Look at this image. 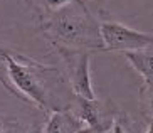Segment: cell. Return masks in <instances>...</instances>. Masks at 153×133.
Returning <instances> with one entry per match:
<instances>
[{"instance_id":"8fae6325","label":"cell","mask_w":153,"mask_h":133,"mask_svg":"<svg viewBox=\"0 0 153 133\" xmlns=\"http://www.w3.org/2000/svg\"><path fill=\"white\" fill-rule=\"evenodd\" d=\"M25 133H44V128H42V125H37V126H34V128L27 130Z\"/></svg>"},{"instance_id":"277c9868","label":"cell","mask_w":153,"mask_h":133,"mask_svg":"<svg viewBox=\"0 0 153 133\" xmlns=\"http://www.w3.org/2000/svg\"><path fill=\"white\" fill-rule=\"evenodd\" d=\"M56 49L64 62V78L69 83L74 96L84 99H96L89 72V51H74L66 47Z\"/></svg>"},{"instance_id":"4fadbf2b","label":"cell","mask_w":153,"mask_h":133,"mask_svg":"<svg viewBox=\"0 0 153 133\" xmlns=\"http://www.w3.org/2000/svg\"><path fill=\"white\" fill-rule=\"evenodd\" d=\"M145 133H153V121H148V126H146V132Z\"/></svg>"},{"instance_id":"3957f363","label":"cell","mask_w":153,"mask_h":133,"mask_svg":"<svg viewBox=\"0 0 153 133\" xmlns=\"http://www.w3.org/2000/svg\"><path fill=\"white\" fill-rule=\"evenodd\" d=\"M99 34L103 40V51L106 52H128L141 51L153 46V34L141 32L125 25L111 17L99 20Z\"/></svg>"},{"instance_id":"5bb4252c","label":"cell","mask_w":153,"mask_h":133,"mask_svg":"<svg viewBox=\"0 0 153 133\" xmlns=\"http://www.w3.org/2000/svg\"><path fill=\"white\" fill-rule=\"evenodd\" d=\"M0 133H2V130H0Z\"/></svg>"},{"instance_id":"8992f818","label":"cell","mask_w":153,"mask_h":133,"mask_svg":"<svg viewBox=\"0 0 153 133\" xmlns=\"http://www.w3.org/2000/svg\"><path fill=\"white\" fill-rule=\"evenodd\" d=\"M82 126V121L71 110H57L49 113L44 133H76Z\"/></svg>"},{"instance_id":"ba28073f","label":"cell","mask_w":153,"mask_h":133,"mask_svg":"<svg viewBox=\"0 0 153 133\" xmlns=\"http://www.w3.org/2000/svg\"><path fill=\"white\" fill-rule=\"evenodd\" d=\"M29 2L32 4V9L36 10L37 15H47L71 4L86 5V0H29Z\"/></svg>"},{"instance_id":"30bf717a","label":"cell","mask_w":153,"mask_h":133,"mask_svg":"<svg viewBox=\"0 0 153 133\" xmlns=\"http://www.w3.org/2000/svg\"><path fill=\"white\" fill-rule=\"evenodd\" d=\"M109 132L111 133H130L128 132V116L125 113H120L118 116H114Z\"/></svg>"},{"instance_id":"52a82bcc","label":"cell","mask_w":153,"mask_h":133,"mask_svg":"<svg viewBox=\"0 0 153 133\" xmlns=\"http://www.w3.org/2000/svg\"><path fill=\"white\" fill-rule=\"evenodd\" d=\"M133 69L143 78V84L153 86V51L141 49V51H128L123 52Z\"/></svg>"},{"instance_id":"7a4b0ae2","label":"cell","mask_w":153,"mask_h":133,"mask_svg":"<svg viewBox=\"0 0 153 133\" xmlns=\"http://www.w3.org/2000/svg\"><path fill=\"white\" fill-rule=\"evenodd\" d=\"M39 29L54 47L103 51L99 22L88 5L71 4L47 15H37Z\"/></svg>"},{"instance_id":"7c38bea8","label":"cell","mask_w":153,"mask_h":133,"mask_svg":"<svg viewBox=\"0 0 153 133\" xmlns=\"http://www.w3.org/2000/svg\"><path fill=\"white\" fill-rule=\"evenodd\" d=\"M76 133H94V132H93V130H91L89 126H84V125H82V126H81L79 130H77Z\"/></svg>"},{"instance_id":"6da1fadb","label":"cell","mask_w":153,"mask_h":133,"mask_svg":"<svg viewBox=\"0 0 153 133\" xmlns=\"http://www.w3.org/2000/svg\"><path fill=\"white\" fill-rule=\"evenodd\" d=\"M0 83L22 101L34 105L44 111H57L54 91L45 81L59 83L62 74L52 66H44L37 61L9 49L0 47Z\"/></svg>"},{"instance_id":"9c48e42d","label":"cell","mask_w":153,"mask_h":133,"mask_svg":"<svg viewBox=\"0 0 153 133\" xmlns=\"http://www.w3.org/2000/svg\"><path fill=\"white\" fill-rule=\"evenodd\" d=\"M140 108L148 121H153V86L143 84L140 88Z\"/></svg>"},{"instance_id":"5b68a950","label":"cell","mask_w":153,"mask_h":133,"mask_svg":"<svg viewBox=\"0 0 153 133\" xmlns=\"http://www.w3.org/2000/svg\"><path fill=\"white\" fill-rule=\"evenodd\" d=\"M74 115L82 121L84 126H89L94 133H106L111 130L114 116L109 115V110L98 99H84L74 96Z\"/></svg>"}]
</instances>
